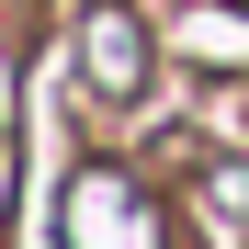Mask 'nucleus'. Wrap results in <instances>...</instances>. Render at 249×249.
<instances>
[{
	"label": "nucleus",
	"instance_id": "nucleus-1",
	"mask_svg": "<svg viewBox=\"0 0 249 249\" xmlns=\"http://www.w3.org/2000/svg\"><path fill=\"white\" fill-rule=\"evenodd\" d=\"M79 79H91L102 102H124V91H147V34L124 23V12H91V23H79Z\"/></svg>",
	"mask_w": 249,
	"mask_h": 249
},
{
	"label": "nucleus",
	"instance_id": "nucleus-2",
	"mask_svg": "<svg viewBox=\"0 0 249 249\" xmlns=\"http://www.w3.org/2000/svg\"><path fill=\"white\" fill-rule=\"evenodd\" d=\"M68 249H147L136 193H124V181H79V227H68Z\"/></svg>",
	"mask_w": 249,
	"mask_h": 249
}]
</instances>
